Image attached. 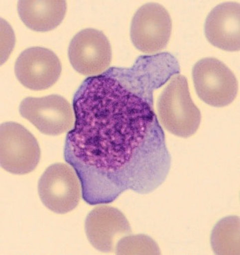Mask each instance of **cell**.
Wrapping results in <instances>:
<instances>
[{
	"label": "cell",
	"instance_id": "obj_1",
	"mask_svg": "<svg viewBox=\"0 0 240 255\" xmlns=\"http://www.w3.org/2000/svg\"><path fill=\"white\" fill-rule=\"evenodd\" d=\"M164 77L157 64L140 57L131 68L89 77L75 93L64 158L87 204H111L127 190L147 195L167 178L171 154L153 96Z\"/></svg>",
	"mask_w": 240,
	"mask_h": 255
},
{
	"label": "cell",
	"instance_id": "obj_2",
	"mask_svg": "<svg viewBox=\"0 0 240 255\" xmlns=\"http://www.w3.org/2000/svg\"><path fill=\"white\" fill-rule=\"evenodd\" d=\"M157 109L160 125L180 137L193 135L201 123V112L193 103L183 75L172 77L157 100Z\"/></svg>",
	"mask_w": 240,
	"mask_h": 255
},
{
	"label": "cell",
	"instance_id": "obj_3",
	"mask_svg": "<svg viewBox=\"0 0 240 255\" xmlns=\"http://www.w3.org/2000/svg\"><path fill=\"white\" fill-rule=\"evenodd\" d=\"M36 138L22 125L6 122L0 128V163L3 169L15 175L33 172L40 161Z\"/></svg>",
	"mask_w": 240,
	"mask_h": 255
},
{
	"label": "cell",
	"instance_id": "obj_4",
	"mask_svg": "<svg viewBox=\"0 0 240 255\" xmlns=\"http://www.w3.org/2000/svg\"><path fill=\"white\" fill-rule=\"evenodd\" d=\"M38 193L42 204L50 211L68 213L78 206L82 197L81 181L69 163H54L41 176Z\"/></svg>",
	"mask_w": 240,
	"mask_h": 255
},
{
	"label": "cell",
	"instance_id": "obj_5",
	"mask_svg": "<svg viewBox=\"0 0 240 255\" xmlns=\"http://www.w3.org/2000/svg\"><path fill=\"white\" fill-rule=\"evenodd\" d=\"M193 80L199 98L213 107H225L237 96V79L221 61L209 57L195 64Z\"/></svg>",
	"mask_w": 240,
	"mask_h": 255
},
{
	"label": "cell",
	"instance_id": "obj_6",
	"mask_svg": "<svg viewBox=\"0 0 240 255\" xmlns=\"http://www.w3.org/2000/svg\"><path fill=\"white\" fill-rule=\"evenodd\" d=\"M19 110L22 118L46 135H60L74 127L73 107L60 95L25 98Z\"/></svg>",
	"mask_w": 240,
	"mask_h": 255
},
{
	"label": "cell",
	"instance_id": "obj_7",
	"mask_svg": "<svg viewBox=\"0 0 240 255\" xmlns=\"http://www.w3.org/2000/svg\"><path fill=\"white\" fill-rule=\"evenodd\" d=\"M172 20L167 10L157 3H148L137 10L130 25L135 47L146 54L162 51L169 42Z\"/></svg>",
	"mask_w": 240,
	"mask_h": 255
},
{
	"label": "cell",
	"instance_id": "obj_8",
	"mask_svg": "<svg viewBox=\"0 0 240 255\" xmlns=\"http://www.w3.org/2000/svg\"><path fill=\"white\" fill-rule=\"evenodd\" d=\"M68 54L75 71L88 77L102 74L112 60L108 38L94 28H86L77 33L70 43Z\"/></svg>",
	"mask_w": 240,
	"mask_h": 255
},
{
	"label": "cell",
	"instance_id": "obj_9",
	"mask_svg": "<svg viewBox=\"0 0 240 255\" xmlns=\"http://www.w3.org/2000/svg\"><path fill=\"white\" fill-rule=\"evenodd\" d=\"M84 229L91 246L104 253H114L118 241L132 233L126 216L107 204H99L88 214Z\"/></svg>",
	"mask_w": 240,
	"mask_h": 255
},
{
	"label": "cell",
	"instance_id": "obj_10",
	"mask_svg": "<svg viewBox=\"0 0 240 255\" xmlns=\"http://www.w3.org/2000/svg\"><path fill=\"white\" fill-rule=\"evenodd\" d=\"M56 54L43 47H32L19 55L15 73L23 86L33 91H43L54 85L62 73Z\"/></svg>",
	"mask_w": 240,
	"mask_h": 255
},
{
	"label": "cell",
	"instance_id": "obj_11",
	"mask_svg": "<svg viewBox=\"0 0 240 255\" xmlns=\"http://www.w3.org/2000/svg\"><path fill=\"white\" fill-rule=\"evenodd\" d=\"M240 6L225 2L215 7L206 19L204 32L213 46L227 51H239Z\"/></svg>",
	"mask_w": 240,
	"mask_h": 255
},
{
	"label": "cell",
	"instance_id": "obj_12",
	"mask_svg": "<svg viewBox=\"0 0 240 255\" xmlns=\"http://www.w3.org/2000/svg\"><path fill=\"white\" fill-rule=\"evenodd\" d=\"M65 1H19L17 11L30 29L47 32L56 28L65 17Z\"/></svg>",
	"mask_w": 240,
	"mask_h": 255
},
{
	"label": "cell",
	"instance_id": "obj_13",
	"mask_svg": "<svg viewBox=\"0 0 240 255\" xmlns=\"http://www.w3.org/2000/svg\"><path fill=\"white\" fill-rule=\"evenodd\" d=\"M211 245L216 255H240V217L222 219L213 228Z\"/></svg>",
	"mask_w": 240,
	"mask_h": 255
},
{
	"label": "cell",
	"instance_id": "obj_14",
	"mask_svg": "<svg viewBox=\"0 0 240 255\" xmlns=\"http://www.w3.org/2000/svg\"><path fill=\"white\" fill-rule=\"evenodd\" d=\"M117 255H161L156 242L146 235H128L118 241Z\"/></svg>",
	"mask_w": 240,
	"mask_h": 255
}]
</instances>
